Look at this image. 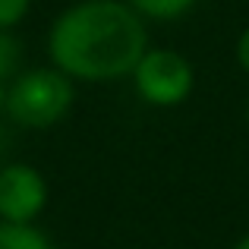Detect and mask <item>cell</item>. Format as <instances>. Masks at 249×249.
Segmentation results:
<instances>
[{
    "mask_svg": "<svg viewBox=\"0 0 249 249\" xmlns=\"http://www.w3.org/2000/svg\"><path fill=\"white\" fill-rule=\"evenodd\" d=\"M32 0H0V29H13L29 13Z\"/></svg>",
    "mask_w": 249,
    "mask_h": 249,
    "instance_id": "ba28073f",
    "label": "cell"
},
{
    "mask_svg": "<svg viewBox=\"0 0 249 249\" xmlns=\"http://www.w3.org/2000/svg\"><path fill=\"white\" fill-rule=\"evenodd\" d=\"M233 249H249V233H246V237H243V240H240V243H237V246H233Z\"/></svg>",
    "mask_w": 249,
    "mask_h": 249,
    "instance_id": "7c38bea8",
    "label": "cell"
},
{
    "mask_svg": "<svg viewBox=\"0 0 249 249\" xmlns=\"http://www.w3.org/2000/svg\"><path fill=\"white\" fill-rule=\"evenodd\" d=\"M6 110V82H0V114Z\"/></svg>",
    "mask_w": 249,
    "mask_h": 249,
    "instance_id": "8fae6325",
    "label": "cell"
},
{
    "mask_svg": "<svg viewBox=\"0 0 249 249\" xmlns=\"http://www.w3.org/2000/svg\"><path fill=\"white\" fill-rule=\"evenodd\" d=\"M246 120H249V107H246Z\"/></svg>",
    "mask_w": 249,
    "mask_h": 249,
    "instance_id": "4fadbf2b",
    "label": "cell"
},
{
    "mask_svg": "<svg viewBox=\"0 0 249 249\" xmlns=\"http://www.w3.org/2000/svg\"><path fill=\"white\" fill-rule=\"evenodd\" d=\"M126 3L145 19H177L193 10L196 0H126Z\"/></svg>",
    "mask_w": 249,
    "mask_h": 249,
    "instance_id": "8992f818",
    "label": "cell"
},
{
    "mask_svg": "<svg viewBox=\"0 0 249 249\" xmlns=\"http://www.w3.org/2000/svg\"><path fill=\"white\" fill-rule=\"evenodd\" d=\"M237 63L243 67V73L249 76V25L243 29V35L237 38Z\"/></svg>",
    "mask_w": 249,
    "mask_h": 249,
    "instance_id": "9c48e42d",
    "label": "cell"
},
{
    "mask_svg": "<svg viewBox=\"0 0 249 249\" xmlns=\"http://www.w3.org/2000/svg\"><path fill=\"white\" fill-rule=\"evenodd\" d=\"M0 249H54V243L35 224H10V221H0Z\"/></svg>",
    "mask_w": 249,
    "mask_h": 249,
    "instance_id": "5b68a950",
    "label": "cell"
},
{
    "mask_svg": "<svg viewBox=\"0 0 249 249\" xmlns=\"http://www.w3.org/2000/svg\"><path fill=\"white\" fill-rule=\"evenodd\" d=\"M48 205V183L32 164L0 167V221L32 224Z\"/></svg>",
    "mask_w": 249,
    "mask_h": 249,
    "instance_id": "277c9868",
    "label": "cell"
},
{
    "mask_svg": "<svg viewBox=\"0 0 249 249\" xmlns=\"http://www.w3.org/2000/svg\"><path fill=\"white\" fill-rule=\"evenodd\" d=\"M48 51L54 67L70 79L110 82L133 76L148 51V32L129 3L82 0L57 16Z\"/></svg>",
    "mask_w": 249,
    "mask_h": 249,
    "instance_id": "6da1fadb",
    "label": "cell"
},
{
    "mask_svg": "<svg viewBox=\"0 0 249 249\" xmlns=\"http://www.w3.org/2000/svg\"><path fill=\"white\" fill-rule=\"evenodd\" d=\"M73 79L60 70H29L6 89V117L19 126L48 129L73 107Z\"/></svg>",
    "mask_w": 249,
    "mask_h": 249,
    "instance_id": "7a4b0ae2",
    "label": "cell"
},
{
    "mask_svg": "<svg viewBox=\"0 0 249 249\" xmlns=\"http://www.w3.org/2000/svg\"><path fill=\"white\" fill-rule=\"evenodd\" d=\"M22 63V48H19L16 35L10 29H0V82L13 79Z\"/></svg>",
    "mask_w": 249,
    "mask_h": 249,
    "instance_id": "52a82bcc",
    "label": "cell"
},
{
    "mask_svg": "<svg viewBox=\"0 0 249 249\" xmlns=\"http://www.w3.org/2000/svg\"><path fill=\"white\" fill-rule=\"evenodd\" d=\"M6 142H10V133H6V129L0 126V158L6 155Z\"/></svg>",
    "mask_w": 249,
    "mask_h": 249,
    "instance_id": "30bf717a",
    "label": "cell"
},
{
    "mask_svg": "<svg viewBox=\"0 0 249 249\" xmlns=\"http://www.w3.org/2000/svg\"><path fill=\"white\" fill-rule=\"evenodd\" d=\"M133 82L145 104L177 107L189 98V91L196 85V73H193V63L177 51L148 48L133 70Z\"/></svg>",
    "mask_w": 249,
    "mask_h": 249,
    "instance_id": "3957f363",
    "label": "cell"
}]
</instances>
